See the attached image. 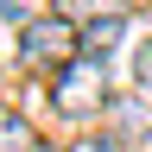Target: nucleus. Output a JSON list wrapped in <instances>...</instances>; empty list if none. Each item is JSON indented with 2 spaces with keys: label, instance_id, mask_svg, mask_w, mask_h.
Returning a JSON list of instances; mask_svg holds the SVG:
<instances>
[{
  "label": "nucleus",
  "instance_id": "f257e3e1",
  "mask_svg": "<svg viewBox=\"0 0 152 152\" xmlns=\"http://www.w3.org/2000/svg\"><path fill=\"white\" fill-rule=\"evenodd\" d=\"M114 102L108 95V64H95V57H76L51 76V108L64 114V121H89V114H102Z\"/></svg>",
  "mask_w": 152,
  "mask_h": 152
},
{
  "label": "nucleus",
  "instance_id": "f03ea898",
  "mask_svg": "<svg viewBox=\"0 0 152 152\" xmlns=\"http://www.w3.org/2000/svg\"><path fill=\"white\" fill-rule=\"evenodd\" d=\"M19 57H26L32 70H64V64H76L83 57V45H76V26L64 13H38V19H26L19 26Z\"/></svg>",
  "mask_w": 152,
  "mask_h": 152
},
{
  "label": "nucleus",
  "instance_id": "7ed1b4c3",
  "mask_svg": "<svg viewBox=\"0 0 152 152\" xmlns=\"http://www.w3.org/2000/svg\"><path fill=\"white\" fill-rule=\"evenodd\" d=\"M102 114L114 121V127H102L114 146H127V152H133V146H146V140H152V114H146V102H140V95H133V102H108Z\"/></svg>",
  "mask_w": 152,
  "mask_h": 152
},
{
  "label": "nucleus",
  "instance_id": "20e7f679",
  "mask_svg": "<svg viewBox=\"0 0 152 152\" xmlns=\"http://www.w3.org/2000/svg\"><path fill=\"white\" fill-rule=\"evenodd\" d=\"M121 32H127V19H121V13H108V19H89V26H76V45H83V57L108 64V51L121 45Z\"/></svg>",
  "mask_w": 152,
  "mask_h": 152
},
{
  "label": "nucleus",
  "instance_id": "39448f33",
  "mask_svg": "<svg viewBox=\"0 0 152 152\" xmlns=\"http://www.w3.org/2000/svg\"><path fill=\"white\" fill-rule=\"evenodd\" d=\"M127 0H51V13H64L70 26H89V19H108V13H121Z\"/></svg>",
  "mask_w": 152,
  "mask_h": 152
},
{
  "label": "nucleus",
  "instance_id": "423d86ee",
  "mask_svg": "<svg viewBox=\"0 0 152 152\" xmlns=\"http://www.w3.org/2000/svg\"><path fill=\"white\" fill-rule=\"evenodd\" d=\"M0 152H38V133L26 127V114L0 108Z\"/></svg>",
  "mask_w": 152,
  "mask_h": 152
},
{
  "label": "nucleus",
  "instance_id": "0eeeda50",
  "mask_svg": "<svg viewBox=\"0 0 152 152\" xmlns=\"http://www.w3.org/2000/svg\"><path fill=\"white\" fill-rule=\"evenodd\" d=\"M133 83H140V89H152V38L133 51Z\"/></svg>",
  "mask_w": 152,
  "mask_h": 152
},
{
  "label": "nucleus",
  "instance_id": "6e6552de",
  "mask_svg": "<svg viewBox=\"0 0 152 152\" xmlns=\"http://www.w3.org/2000/svg\"><path fill=\"white\" fill-rule=\"evenodd\" d=\"M76 152H127V146H114L108 133H102V140H95V133H89V140H76Z\"/></svg>",
  "mask_w": 152,
  "mask_h": 152
},
{
  "label": "nucleus",
  "instance_id": "1a4fd4ad",
  "mask_svg": "<svg viewBox=\"0 0 152 152\" xmlns=\"http://www.w3.org/2000/svg\"><path fill=\"white\" fill-rule=\"evenodd\" d=\"M7 7H19V0H7Z\"/></svg>",
  "mask_w": 152,
  "mask_h": 152
}]
</instances>
